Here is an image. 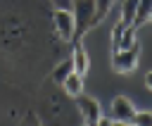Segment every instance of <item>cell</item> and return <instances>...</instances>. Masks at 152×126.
Instances as JSON below:
<instances>
[{
  "instance_id": "cell-13",
  "label": "cell",
  "mask_w": 152,
  "mask_h": 126,
  "mask_svg": "<svg viewBox=\"0 0 152 126\" xmlns=\"http://www.w3.org/2000/svg\"><path fill=\"white\" fill-rule=\"evenodd\" d=\"M131 124L133 126H152V112H135Z\"/></svg>"
},
{
  "instance_id": "cell-1",
  "label": "cell",
  "mask_w": 152,
  "mask_h": 126,
  "mask_svg": "<svg viewBox=\"0 0 152 126\" xmlns=\"http://www.w3.org/2000/svg\"><path fill=\"white\" fill-rule=\"evenodd\" d=\"M71 14H74V38L78 40L88 29L97 24L95 19V0H71Z\"/></svg>"
},
{
  "instance_id": "cell-12",
  "label": "cell",
  "mask_w": 152,
  "mask_h": 126,
  "mask_svg": "<svg viewBox=\"0 0 152 126\" xmlns=\"http://www.w3.org/2000/svg\"><path fill=\"white\" fill-rule=\"evenodd\" d=\"M124 29H126L124 21H119V24L112 29V52L119 50V45H121V36H124Z\"/></svg>"
},
{
  "instance_id": "cell-16",
  "label": "cell",
  "mask_w": 152,
  "mask_h": 126,
  "mask_svg": "<svg viewBox=\"0 0 152 126\" xmlns=\"http://www.w3.org/2000/svg\"><path fill=\"white\" fill-rule=\"evenodd\" d=\"M145 21H152V10L147 12V19H145Z\"/></svg>"
},
{
  "instance_id": "cell-2",
  "label": "cell",
  "mask_w": 152,
  "mask_h": 126,
  "mask_svg": "<svg viewBox=\"0 0 152 126\" xmlns=\"http://www.w3.org/2000/svg\"><path fill=\"white\" fill-rule=\"evenodd\" d=\"M138 55H140V45L133 43L131 48H121V50H114L112 55V67L116 74H131L135 71L138 67Z\"/></svg>"
},
{
  "instance_id": "cell-9",
  "label": "cell",
  "mask_w": 152,
  "mask_h": 126,
  "mask_svg": "<svg viewBox=\"0 0 152 126\" xmlns=\"http://www.w3.org/2000/svg\"><path fill=\"white\" fill-rule=\"evenodd\" d=\"M152 10V0H138V10H135V19H133V29L140 26L147 19V12Z\"/></svg>"
},
{
  "instance_id": "cell-4",
  "label": "cell",
  "mask_w": 152,
  "mask_h": 126,
  "mask_svg": "<svg viewBox=\"0 0 152 126\" xmlns=\"http://www.w3.org/2000/svg\"><path fill=\"white\" fill-rule=\"evenodd\" d=\"M52 24H55V31L59 33L62 40H74V14L71 10H55L52 14Z\"/></svg>"
},
{
  "instance_id": "cell-11",
  "label": "cell",
  "mask_w": 152,
  "mask_h": 126,
  "mask_svg": "<svg viewBox=\"0 0 152 126\" xmlns=\"http://www.w3.org/2000/svg\"><path fill=\"white\" fill-rule=\"evenodd\" d=\"M71 71H74V67H71V59H66V62H62V64H59V67L52 71V78H55L57 83H62V81H64V78H66Z\"/></svg>"
},
{
  "instance_id": "cell-3",
  "label": "cell",
  "mask_w": 152,
  "mask_h": 126,
  "mask_svg": "<svg viewBox=\"0 0 152 126\" xmlns=\"http://www.w3.org/2000/svg\"><path fill=\"white\" fill-rule=\"evenodd\" d=\"M76 100V107H78V116L83 119V124H88V126H95L97 121H100V116H102V109H100V102L95 100V97H88V95H78V97H74Z\"/></svg>"
},
{
  "instance_id": "cell-7",
  "label": "cell",
  "mask_w": 152,
  "mask_h": 126,
  "mask_svg": "<svg viewBox=\"0 0 152 126\" xmlns=\"http://www.w3.org/2000/svg\"><path fill=\"white\" fill-rule=\"evenodd\" d=\"M62 88H64V93H66L69 97H78V95L83 93V76H78L76 71H71V74L62 81Z\"/></svg>"
},
{
  "instance_id": "cell-6",
  "label": "cell",
  "mask_w": 152,
  "mask_h": 126,
  "mask_svg": "<svg viewBox=\"0 0 152 126\" xmlns=\"http://www.w3.org/2000/svg\"><path fill=\"white\" fill-rule=\"evenodd\" d=\"M71 67H74V71H76L78 76H86V74H88V69H90L88 52H86V48H83L81 43H76V45H74V52H71Z\"/></svg>"
},
{
  "instance_id": "cell-8",
  "label": "cell",
  "mask_w": 152,
  "mask_h": 126,
  "mask_svg": "<svg viewBox=\"0 0 152 126\" xmlns=\"http://www.w3.org/2000/svg\"><path fill=\"white\" fill-rule=\"evenodd\" d=\"M135 10H138V0H124V2H121V21H124L126 26H133Z\"/></svg>"
},
{
  "instance_id": "cell-15",
  "label": "cell",
  "mask_w": 152,
  "mask_h": 126,
  "mask_svg": "<svg viewBox=\"0 0 152 126\" xmlns=\"http://www.w3.org/2000/svg\"><path fill=\"white\" fill-rule=\"evenodd\" d=\"M145 86H147V90L152 93V71H147V74H145Z\"/></svg>"
},
{
  "instance_id": "cell-14",
  "label": "cell",
  "mask_w": 152,
  "mask_h": 126,
  "mask_svg": "<svg viewBox=\"0 0 152 126\" xmlns=\"http://www.w3.org/2000/svg\"><path fill=\"white\" fill-rule=\"evenodd\" d=\"M52 5H55V10H71V0H50Z\"/></svg>"
},
{
  "instance_id": "cell-5",
  "label": "cell",
  "mask_w": 152,
  "mask_h": 126,
  "mask_svg": "<svg viewBox=\"0 0 152 126\" xmlns=\"http://www.w3.org/2000/svg\"><path fill=\"white\" fill-rule=\"evenodd\" d=\"M133 114H135V109H133L131 100L124 97V95H116L114 102H112V116H114V124H116V126H121V124H131V121H133Z\"/></svg>"
},
{
  "instance_id": "cell-10",
  "label": "cell",
  "mask_w": 152,
  "mask_h": 126,
  "mask_svg": "<svg viewBox=\"0 0 152 126\" xmlns=\"http://www.w3.org/2000/svg\"><path fill=\"white\" fill-rule=\"evenodd\" d=\"M114 2H116V0H95V19L102 21V19L109 14V10L114 7Z\"/></svg>"
}]
</instances>
